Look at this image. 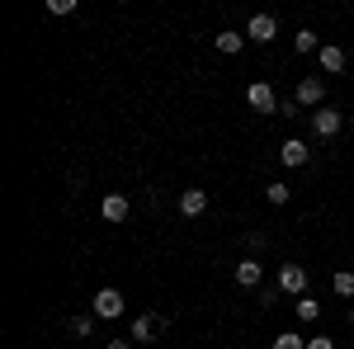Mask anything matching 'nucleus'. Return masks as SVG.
<instances>
[{
    "label": "nucleus",
    "mask_w": 354,
    "mask_h": 349,
    "mask_svg": "<svg viewBox=\"0 0 354 349\" xmlns=\"http://www.w3.org/2000/svg\"><path fill=\"white\" fill-rule=\"evenodd\" d=\"M270 349H307V340H302L298 330H279V335H274V345Z\"/></svg>",
    "instance_id": "f3484780"
},
{
    "label": "nucleus",
    "mask_w": 354,
    "mask_h": 349,
    "mask_svg": "<svg viewBox=\"0 0 354 349\" xmlns=\"http://www.w3.org/2000/svg\"><path fill=\"white\" fill-rule=\"evenodd\" d=\"M279 293L307 297V269L302 265H279Z\"/></svg>",
    "instance_id": "39448f33"
},
{
    "label": "nucleus",
    "mask_w": 354,
    "mask_h": 349,
    "mask_svg": "<svg viewBox=\"0 0 354 349\" xmlns=\"http://www.w3.org/2000/svg\"><path fill=\"white\" fill-rule=\"evenodd\" d=\"M180 213L185 217H203L208 213V189H180Z\"/></svg>",
    "instance_id": "9d476101"
},
{
    "label": "nucleus",
    "mask_w": 354,
    "mask_h": 349,
    "mask_svg": "<svg viewBox=\"0 0 354 349\" xmlns=\"http://www.w3.org/2000/svg\"><path fill=\"white\" fill-rule=\"evenodd\" d=\"M48 15H76V0H48Z\"/></svg>",
    "instance_id": "aec40b11"
},
{
    "label": "nucleus",
    "mask_w": 354,
    "mask_h": 349,
    "mask_svg": "<svg viewBox=\"0 0 354 349\" xmlns=\"http://www.w3.org/2000/svg\"><path fill=\"white\" fill-rule=\"evenodd\" d=\"M279 161L288 165V170H298V165L312 161V147H307V142H298V137H288V142L279 147Z\"/></svg>",
    "instance_id": "6e6552de"
},
{
    "label": "nucleus",
    "mask_w": 354,
    "mask_h": 349,
    "mask_svg": "<svg viewBox=\"0 0 354 349\" xmlns=\"http://www.w3.org/2000/svg\"><path fill=\"white\" fill-rule=\"evenodd\" d=\"M340 128H345V113H340V109L322 104V109H317V113H312V133L322 137V142H330V137L340 133Z\"/></svg>",
    "instance_id": "f03ea898"
},
{
    "label": "nucleus",
    "mask_w": 354,
    "mask_h": 349,
    "mask_svg": "<svg viewBox=\"0 0 354 349\" xmlns=\"http://www.w3.org/2000/svg\"><path fill=\"white\" fill-rule=\"evenodd\" d=\"M317 62H322V71H326V76H340V71H345V48H335V43H322Z\"/></svg>",
    "instance_id": "f8f14e48"
},
{
    "label": "nucleus",
    "mask_w": 354,
    "mask_h": 349,
    "mask_svg": "<svg viewBox=\"0 0 354 349\" xmlns=\"http://www.w3.org/2000/svg\"><path fill=\"white\" fill-rule=\"evenodd\" d=\"M293 48H298V53H322V38H317L312 28H298V33H293Z\"/></svg>",
    "instance_id": "2eb2a0df"
},
{
    "label": "nucleus",
    "mask_w": 354,
    "mask_h": 349,
    "mask_svg": "<svg viewBox=\"0 0 354 349\" xmlns=\"http://www.w3.org/2000/svg\"><path fill=\"white\" fill-rule=\"evenodd\" d=\"M57 349H66V345H57Z\"/></svg>",
    "instance_id": "393cba45"
},
{
    "label": "nucleus",
    "mask_w": 354,
    "mask_h": 349,
    "mask_svg": "<svg viewBox=\"0 0 354 349\" xmlns=\"http://www.w3.org/2000/svg\"><path fill=\"white\" fill-rule=\"evenodd\" d=\"M245 250H255V255H260V250H265V236H260V232H250V236H245Z\"/></svg>",
    "instance_id": "4be33fe9"
},
{
    "label": "nucleus",
    "mask_w": 354,
    "mask_h": 349,
    "mask_svg": "<svg viewBox=\"0 0 354 349\" xmlns=\"http://www.w3.org/2000/svg\"><path fill=\"white\" fill-rule=\"evenodd\" d=\"M307 349H335V340H330V335H312V340H307Z\"/></svg>",
    "instance_id": "412c9836"
},
{
    "label": "nucleus",
    "mask_w": 354,
    "mask_h": 349,
    "mask_svg": "<svg viewBox=\"0 0 354 349\" xmlns=\"http://www.w3.org/2000/svg\"><path fill=\"white\" fill-rule=\"evenodd\" d=\"M90 312H95L100 321L123 317V293H118V288H100V293H95V302H90Z\"/></svg>",
    "instance_id": "20e7f679"
},
{
    "label": "nucleus",
    "mask_w": 354,
    "mask_h": 349,
    "mask_svg": "<svg viewBox=\"0 0 354 349\" xmlns=\"http://www.w3.org/2000/svg\"><path fill=\"white\" fill-rule=\"evenodd\" d=\"M279 38V19L274 15H250L245 19V43H274Z\"/></svg>",
    "instance_id": "7ed1b4c3"
},
{
    "label": "nucleus",
    "mask_w": 354,
    "mask_h": 349,
    "mask_svg": "<svg viewBox=\"0 0 354 349\" xmlns=\"http://www.w3.org/2000/svg\"><path fill=\"white\" fill-rule=\"evenodd\" d=\"M90 330H95V312H81V317H71V335H90Z\"/></svg>",
    "instance_id": "6ab92c4d"
},
{
    "label": "nucleus",
    "mask_w": 354,
    "mask_h": 349,
    "mask_svg": "<svg viewBox=\"0 0 354 349\" xmlns=\"http://www.w3.org/2000/svg\"><path fill=\"white\" fill-rule=\"evenodd\" d=\"M330 288L340 297H354V269H340V274H330Z\"/></svg>",
    "instance_id": "dca6fc26"
},
{
    "label": "nucleus",
    "mask_w": 354,
    "mask_h": 349,
    "mask_svg": "<svg viewBox=\"0 0 354 349\" xmlns=\"http://www.w3.org/2000/svg\"><path fill=\"white\" fill-rule=\"evenodd\" d=\"M293 312H298V321H317V317H322V302H317V297H298V302H293Z\"/></svg>",
    "instance_id": "4468645a"
},
{
    "label": "nucleus",
    "mask_w": 354,
    "mask_h": 349,
    "mask_svg": "<svg viewBox=\"0 0 354 349\" xmlns=\"http://www.w3.org/2000/svg\"><path fill=\"white\" fill-rule=\"evenodd\" d=\"M128 213H133L128 194H104V203H100V217L104 222H128Z\"/></svg>",
    "instance_id": "1a4fd4ad"
},
{
    "label": "nucleus",
    "mask_w": 354,
    "mask_h": 349,
    "mask_svg": "<svg viewBox=\"0 0 354 349\" xmlns=\"http://www.w3.org/2000/svg\"><path fill=\"white\" fill-rule=\"evenodd\" d=\"M265 198H270L274 208H283V203L293 198V189H288V185H279V180H274V185H265Z\"/></svg>",
    "instance_id": "a211bd4d"
},
{
    "label": "nucleus",
    "mask_w": 354,
    "mask_h": 349,
    "mask_svg": "<svg viewBox=\"0 0 354 349\" xmlns=\"http://www.w3.org/2000/svg\"><path fill=\"white\" fill-rule=\"evenodd\" d=\"M245 104L255 109V113H279V95H274V85H265V81H250L245 85Z\"/></svg>",
    "instance_id": "f257e3e1"
},
{
    "label": "nucleus",
    "mask_w": 354,
    "mask_h": 349,
    "mask_svg": "<svg viewBox=\"0 0 354 349\" xmlns=\"http://www.w3.org/2000/svg\"><path fill=\"white\" fill-rule=\"evenodd\" d=\"M109 349H133V340H109Z\"/></svg>",
    "instance_id": "5701e85b"
},
{
    "label": "nucleus",
    "mask_w": 354,
    "mask_h": 349,
    "mask_svg": "<svg viewBox=\"0 0 354 349\" xmlns=\"http://www.w3.org/2000/svg\"><path fill=\"white\" fill-rule=\"evenodd\" d=\"M165 317H156V312H142V317H133V335H128V340H142V345H151V335H156V330H165Z\"/></svg>",
    "instance_id": "0eeeda50"
},
{
    "label": "nucleus",
    "mask_w": 354,
    "mask_h": 349,
    "mask_svg": "<svg viewBox=\"0 0 354 349\" xmlns=\"http://www.w3.org/2000/svg\"><path fill=\"white\" fill-rule=\"evenodd\" d=\"M350 326H354V307H350Z\"/></svg>",
    "instance_id": "b1692460"
},
{
    "label": "nucleus",
    "mask_w": 354,
    "mask_h": 349,
    "mask_svg": "<svg viewBox=\"0 0 354 349\" xmlns=\"http://www.w3.org/2000/svg\"><path fill=\"white\" fill-rule=\"evenodd\" d=\"M260 279H265V265H260L255 255L236 260V283H241V288H260Z\"/></svg>",
    "instance_id": "9b49d317"
},
{
    "label": "nucleus",
    "mask_w": 354,
    "mask_h": 349,
    "mask_svg": "<svg viewBox=\"0 0 354 349\" xmlns=\"http://www.w3.org/2000/svg\"><path fill=\"white\" fill-rule=\"evenodd\" d=\"M241 48H245V33H236V28H222L218 33V53L222 57H236Z\"/></svg>",
    "instance_id": "ddd939ff"
},
{
    "label": "nucleus",
    "mask_w": 354,
    "mask_h": 349,
    "mask_svg": "<svg viewBox=\"0 0 354 349\" xmlns=\"http://www.w3.org/2000/svg\"><path fill=\"white\" fill-rule=\"evenodd\" d=\"M293 100H298V104L322 109V100H326V81H322V76H302V81L293 85Z\"/></svg>",
    "instance_id": "423d86ee"
}]
</instances>
